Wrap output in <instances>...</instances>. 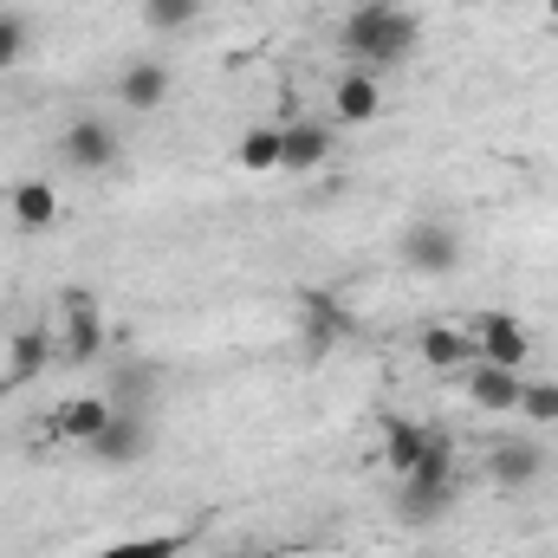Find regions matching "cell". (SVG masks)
<instances>
[{
	"instance_id": "6da1fadb",
	"label": "cell",
	"mask_w": 558,
	"mask_h": 558,
	"mask_svg": "<svg viewBox=\"0 0 558 558\" xmlns=\"http://www.w3.org/2000/svg\"><path fill=\"white\" fill-rule=\"evenodd\" d=\"M344 46L364 72H397L410 52L422 46V20L410 7H390V0H364L351 20H344Z\"/></svg>"
},
{
	"instance_id": "7a4b0ae2",
	"label": "cell",
	"mask_w": 558,
	"mask_h": 558,
	"mask_svg": "<svg viewBox=\"0 0 558 558\" xmlns=\"http://www.w3.org/2000/svg\"><path fill=\"white\" fill-rule=\"evenodd\" d=\"M448 507H454V435H435V428H428L422 461L403 474L397 513H403L410 526H428V520H441Z\"/></svg>"
},
{
	"instance_id": "3957f363",
	"label": "cell",
	"mask_w": 558,
	"mask_h": 558,
	"mask_svg": "<svg viewBox=\"0 0 558 558\" xmlns=\"http://www.w3.org/2000/svg\"><path fill=\"white\" fill-rule=\"evenodd\" d=\"M468 338H474V357L481 364H500V371H520L533 357V338H526V325L513 312H481L468 325Z\"/></svg>"
},
{
	"instance_id": "277c9868",
	"label": "cell",
	"mask_w": 558,
	"mask_h": 558,
	"mask_svg": "<svg viewBox=\"0 0 558 558\" xmlns=\"http://www.w3.org/2000/svg\"><path fill=\"white\" fill-rule=\"evenodd\" d=\"M403 260L435 279L454 274L461 267V228H448V221H410L403 228Z\"/></svg>"
},
{
	"instance_id": "5b68a950",
	"label": "cell",
	"mask_w": 558,
	"mask_h": 558,
	"mask_svg": "<svg viewBox=\"0 0 558 558\" xmlns=\"http://www.w3.org/2000/svg\"><path fill=\"white\" fill-rule=\"evenodd\" d=\"M105 468H131V461H143L149 454V422H143V410H111V422L85 441Z\"/></svg>"
},
{
	"instance_id": "8992f818",
	"label": "cell",
	"mask_w": 558,
	"mask_h": 558,
	"mask_svg": "<svg viewBox=\"0 0 558 558\" xmlns=\"http://www.w3.org/2000/svg\"><path fill=\"white\" fill-rule=\"evenodd\" d=\"M325 162H331V124H318V118L279 124V169H286V175H312V169H325Z\"/></svg>"
},
{
	"instance_id": "52a82bcc",
	"label": "cell",
	"mask_w": 558,
	"mask_h": 558,
	"mask_svg": "<svg viewBox=\"0 0 558 558\" xmlns=\"http://www.w3.org/2000/svg\"><path fill=\"white\" fill-rule=\"evenodd\" d=\"M59 351H65V364H92V357L105 351V318H98V299H92V292H65Z\"/></svg>"
},
{
	"instance_id": "ba28073f",
	"label": "cell",
	"mask_w": 558,
	"mask_h": 558,
	"mask_svg": "<svg viewBox=\"0 0 558 558\" xmlns=\"http://www.w3.org/2000/svg\"><path fill=\"white\" fill-rule=\"evenodd\" d=\"M59 149H65L72 169H111L118 162V131L105 118H72V131H65Z\"/></svg>"
},
{
	"instance_id": "9c48e42d",
	"label": "cell",
	"mask_w": 558,
	"mask_h": 558,
	"mask_svg": "<svg viewBox=\"0 0 558 558\" xmlns=\"http://www.w3.org/2000/svg\"><path fill=\"white\" fill-rule=\"evenodd\" d=\"M377 111H384L377 72H344V78L331 85V118H338V124H371Z\"/></svg>"
},
{
	"instance_id": "30bf717a",
	"label": "cell",
	"mask_w": 558,
	"mask_h": 558,
	"mask_svg": "<svg viewBox=\"0 0 558 558\" xmlns=\"http://www.w3.org/2000/svg\"><path fill=\"white\" fill-rule=\"evenodd\" d=\"M520 390H526V377H520V371H500V364H474V377H468V397H474V410H487V416L520 410Z\"/></svg>"
},
{
	"instance_id": "8fae6325",
	"label": "cell",
	"mask_w": 558,
	"mask_h": 558,
	"mask_svg": "<svg viewBox=\"0 0 558 558\" xmlns=\"http://www.w3.org/2000/svg\"><path fill=\"white\" fill-rule=\"evenodd\" d=\"M299 305H305V344L312 351H325V344H338L351 331V312L331 292H299Z\"/></svg>"
},
{
	"instance_id": "7c38bea8",
	"label": "cell",
	"mask_w": 558,
	"mask_h": 558,
	"mask_svg": "<svg viewBox=\"0 0 558 558\" xmlns=\"http://www.w3.org/2000/svg\"><path fill=\"white\" fill-rule=\"evenodd\" d=\"M46 364H52V331L46 325L13 331V344H7V384H33Z\"/></svg>"
},
{
	"instance_id": "4fadbf2b",
	"label": "cell",
	"mask_w": 558,
	"mask_h": 558,
	"mask_svg": "<svg viewBox=\"0 0 558 558\" xmlns=\"http://www.w3.org/2000/svg\"><path fill=\"white\" fill-rule=\"evenodd\" d=\"M539 468H546L539 441H500V448L487 454V474H494V487H526V481H539Z\"/></svg>"
},
{
	"instance_id": "5bb4252c",
	"label": "cell",
	"mask_w": 558,
	"mask_h": 558,
	"mask_svg": "<svg viewBox=\"0 0 558 558\" xmlns=\"http://www.w3.org/2000/svg\"><path fill=\"white\" fill-rule=\"evenodd\" d=\"M416 351H422V364H435V371H461V364H474V338H468L461 325H422Z\"/></svg>"
},
{
	"instance_id": "9a60e30c",
	"label": "cell",
	"mask_w": 558,
	"mask_h": 558,
	"mask_svg": "<svg viewBox=\"0 0 558 558\" xmlns=\"http://www.w3.org/2000/svg\"><path fill=\"white\" fill-rule=\"evenodd\" d=\"M118 98H124V111H156V105L169 98V65H162V59H137V65L118 78Z\"/></svg>"
},
{
	"instance_id": "2e32d148",
	"label": "cell",
	"mask_w": 558,
	"mask_h": 558,
	"mask_svg": "<svg viewBox=\"0 0 558 558\" xmlns=\"http://www.w3.org/2000/svg\"><path fill=\"white\" fill-rule=\"evenodd\" d=\"M422 448H428V428H422V422L384 416V461H390V474H397V481L422 461Z\"/></svg>"
},
{
	"instance_id": "e0dca14e",
	"label": "cell",
	"mask_w": 558,
	"mask_h": 558,
	"mask_svg": "<svg viewBox=\"0 0 558 558\" xmlns=\"http://www.w3.org/2000/svg\"><path fill=\"white\" fill-rule=\"evenodd\" d=\"M13 221L26 228V234H46L52 221H59V195H52V182H13Z\"/></svg>"
},
{
	"instance_id": "ac0fdd59",
	"label": "cell",
	"mask_w": 558,
	"mask_h": 558,
	"mask_svg": "<svg viewBox=\"0 0 558 558\" xmlns=\"http://www.w3.org/2000/svg\"><path fill=\"white\" fill-rule=\"evenodd\" d=\"M111 410H118L111 397H72V403L59 410V422H52V428H59L65 441H92V435L111 422Z\"/></svg>"
},
{
	"instance_id": "d6986e66",
	"label": "cell",
	"mask_w": 558,
	"mask_h": 558,
	"mask_svg": "<svg viewBox=\"0 0 558 558\" xmlns=\"http://www.w3.org/2000/svg\"><path fill=\"white\" fill-rule=\"evenodd\" d=\"M234 162H241L247 175H274L279 169V124H254L247 137L234 143Z\"/></svg>"
},
{
	"instance_id": "ffe728a7",
	"label": "cell",
	"mask_w": 558,
	"mask_h": 558,
	"mask_svg": "<svg viewBox=\"0 0 558 558\" xmlns=\"http://www.w3.org/2000/svg\"><path fill=\"white\" fill-rule=\"evenodd\" d=\"M143 20L156 33H189L202 20V0H143Z\"/></svg>"
},
{
	"instance_id": "44dd1931",
	"label": "cell",
	"mask_w": 558,
	"mask_h": 558,
	"mask_svg": "<svg viewBox=\"0 0 558 558\" xmlns=\"http://www.w3.org/2000/svg\"><path fill=\"white\" fill-rule=\"evenodd\" d=\"M189 546V539H175V533H149V539H118V546H105V553L92 558H175Z\"/></svg>"
},
{
	"instance_id": "7402d4cb",
	"label": "cell",
	"mask_w": 558,
	"mask_h": 558,
	"mask_svg": "<svg viewBox=\"0 0 558 558\" xmlns=\"http://www.w3.org/2000/svg\"><path fill=\"white\" fill-rule=\"evenodd\" d=\"M520 416L539 422V428H553V422H558V384H553V377H539V384H526V390H520Z\"/></svg>"
},
{
	"instance_id": "603a6c76",
	"label": "cell",
	"mask_w": 558,
	"mask_h": 558,
	"mask_svg": "<svg viewBox=\"0 0 558 558\" xmlns=\"http://www.w3.org/2000/svg\"><path fill=\"white\" fill-rule=\"evenodd\" d=\"M26 52V20H13V13H0V72L13 65Z\"/></svg>"
},
{
	"instance_id": "cb8c5ba5",
	"label": "cell",
	"mask_w": 558,
	"mask_h": 558,
	"mask_svg": "<svg viewBox=\"0 0 558 558\" xmlns=\"http://www.w3.org/2000/svg\"><path fill=\"white\" fill-rule=\"evenodd\" d=\"M546 13H553V20H558V0H546Z\"/></svg>"
}]
</instances>
